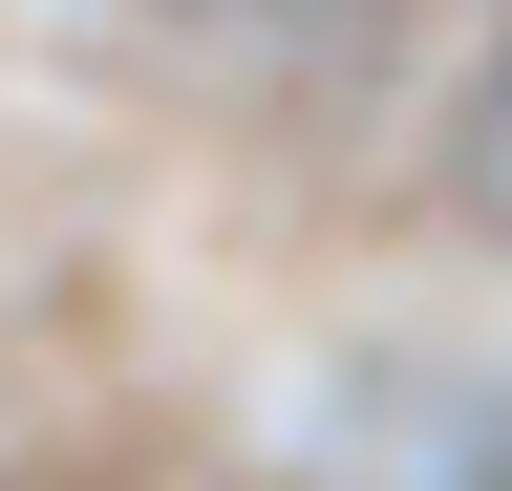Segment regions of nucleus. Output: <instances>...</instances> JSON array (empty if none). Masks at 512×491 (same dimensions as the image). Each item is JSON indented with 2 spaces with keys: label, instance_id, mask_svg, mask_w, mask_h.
Masks as SVG:
<instances>
[{
  "label": "nucleus",
  "instance_id": "obj_1",
  "mask_svg": "<svg viewBox=\"0 0 512 491\" xmlns=\"http://www.w3.org/2000/svg\"><path fill=\"white\" fill-rule=\"evenodd\" d=\"M491 193H512V86H491Z\"/></svg>",
  "mask_w": 512,
  "mask_h": 491
}]
</instances>
